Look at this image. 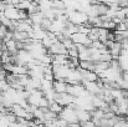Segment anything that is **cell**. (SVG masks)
<instances>
[{"mask_svg": "<svg viewBox=\"0 0 128 127\" xmlns=\"http://www.w3.org/2000/svg\"><path fill=\"white\" fill-rule=\"evenodd\" d=\"M52 82H54V81H48V80L42 79V81H41V91H42V92H46V91H48V90H52Z\"/></svg>", "mask_w": 128, "mask_h": 127, "instance_id": "obj_17", "label": "cell"}, {"mask_svg": "<svg viewBox=\"0 0 128 127\" xmlns=\"http://www.w3.org/2000/svg\"><path fill=\"white\" fill-rule=\"evenodd\" d=\"M10 74H14V75H29V69L26 67V65H19V64H14L12 66V70Z\"/></svg>", "mask_w": 128, "mask_h": 127, "instance_id": "obj_9", "label": "cell"}, {"mask_svg": "<svg viewBox=\"0 0 128 127\" xmlns=\"http://www.w3.org/2000/svg\"><path fill=\"white\" fill-rule=\"evenodd\" d=\"M70 127H82V125L78 122V123H72V125H70Z\"/></svg>", "mask_w": 128, "mask_h": 127, "instance_id": "obj_21", "label": "cell"}, {"mask_svg": "<svg viewBox=\"0 0 128 127\" xmlns=\"http://www.w3.org/2000/svg\"><path fill=\"white\" fill-rule=\"evenodd\" d=\"M76 113H77V118H78L80 123H84V122L92 120V115H91L90 111H86L82 108H76Z\"/></svg>", "mask_w": 128, "mask_h": 127, "instance_id": "obj_7", "label": "cell"}, {"mask_svg": "<svg viewBox=\"0 0 128 127\" xmlns=\"http://www.w3.org/2000/svg\"><path fill=\"white\" fill-rule=\"evenodd\" d=\"M48 54H51V55H67V49L65 47V45L62 42L56 41L48 49Z\"/></svg>", "mask_w": 128, "mask_h": 127, "instance_id": "obj_5", "label": "cell"}, {"mask_svg": "<svg viewBox=\"0 0 128 127\" xmlns=\"http://www.w3.org/2000/svg\"><path fill=\"white\" fill-rule=\"evenodd\" d=\"M100 127H111V126H100Z\"/></svg>", "mask_w": 128, "mask_h": 127, "instance_id": "obj_22", "label": "cell"}, {"mask_svg": "<svg viewBox=\"0 0 128 127\" xmlns=\"http://www.w3.org/2000/svg\"><path fill=\"white\" fill-rule=\"evenodd\" d=\"M10 125H11V122L9 121V118H8L6 115H4V116L0 117V127H10Z\"/></svg>", "mask_w": 128, "mask_h": 127, "instance_id": "obj_18", "label": "cell"}, {"mask_svg": "<svg viewBox=\"0 0 128 127\" xmlns=\"http://www.w3.org/2000/svg\"><path fill=\"white\" fill-rule=\"evenodd\" d=\"M48 110H50V111H52V112H55V113H57V115H60V113L62 112V110H64V106H62V105H60L58 102L54 101V102H50Z\"/></svg>", "mask_w": 128, "mask_h": 127, "instance_id": "obj_14", "label": "cell"}, {"mask_svg": "<svg viewBox=\"0 0 128 127\" xmlns=\"http://www.w3.org/2000/svg\"><path fill=\"white\" fill-rule=\"evenodd\" d=\"M10 127H22V125H21L19 121H15V122H12V123L10 125Z\"/></svg>", "mask_w": 128, "mask_h": 127, "instance_id": "obj_20", "label": "cell"}, {"mask_svg": "<svg viewBox=\"0 0 128 127\" xmlns=\"http://www.w3.org/2000/svg\"><path fill=\"white\" fill-rule=\"evenodd\" d=\"M67 87H68V84L65 80H55L52 82V88L55 90L56 93H65V92H67Z\"/></svg>", "mask_w": 128, "mask_h": 127, "instance_id": "obj_6", "label": "cell"}, {"mask_svg": "<svg viewBox=\"0 0 128 127\" xmlns=\"http://www.w3.org/2000/svg\"><path fill=\"white\" fill-rule=\"evenodd\" d=\"M110 67V62H106V61H97L94 62V72H97L98 75L103 71H106L107 69Z\"/></svg>", "mask_w": 128, "mask_h": 127, "instance_id": "obj_11", "label": "cell"}, {"mask_svg": "<svg viewBox=\"0 0 128 127\" xmlns=\"http://www.w3.org/2000/svg\"><path fill=\"white\" fill-rule=\"evenodd\" d=\"M34 118L44 122V121H45V111H44L42 108L38 107V108L35 110V112H34Z\"/></svg>", "mask_w": 128, "mask_h": 127, "instance_id": "obj_16", "label": "cell"}, {"mask_svg": "<svg viewBox=\"0 0 128 127\" xmlns=\"http://www.w3.org/2000/svg\"><path fill=\"white\" fill-rule=\"evenodd\" d=\"M29 18L31 19L32 25H41L42 20L45 19L44 13H41V11H39V13H36V14H32V15H29Z\"/></svg>", "mask_w": 128, "mask_h": 127, "instance_id": "obj_12", "label": "cell"}, {"mask_svg": "<svg viewBox=\"0 0 128 127\" xmlns=\"http://www.w3.org/2000/svg\"><path fill=\"white\" fill-rule=\"evenodd\" d=\"M58 117L64 118L65 121H67L68 125H72V123H78V118H77V113H76V108L71 107V106H66L64 107L62 112L58 115Z\"/></svg>", "mask_w": 128, "mask_h": 127, "instance_id": "obj_2", "label": "cell"}, {"mask_svg": "<svg viewBox=\"0 0 128 127\" xmlns=\"http://www.w3.org/2000/svg\"><path fill=\"white\" fill-rule=\"evenodd\" d=\"M28 39H30L28 33H25V31H18V30H15V31H14V40L25 42Z\"/></svg>", "mask_w": 128, "mask_h": 127, "instance_id": "obj_13", "label": "cell"}, {"mask_svg": "<svg viewBox=\"0 0 128 127\" xmlns=\"http://www.w3.org/2000/svg\"><path fill=\"white\" fill-rule=\"evenodd\" d=\"M5 49H6V51L10 54V55H15L18 51H19V49H18V45H16V40H9V41L5 42Z\"/></svg>", "mask_w": 128, "mask_h": 127, "instance_id": "obj_10", "label": "cell"}, {"mask_svg": "<svg viewBox=\"0 0 128 127\" xmlns=\"http://www.w3.org/2000/svg\"><path fill=\"white\" fill-rule=\"evenodd\" d=\"M82 127H97L96 126V123L91 120V121H87V122H84V123H81Z\"/></svg>", "mask_w": 128, "mask_h": 127, "instance_id": "obj_19", "label": "cell"}, {"mask_svg": "<svg viewBox=\"0 0 128 127\" xmlns=\"http://www.w3.org/2000/svg\"><path fill=\"white\" fill-rule=\"evenodd\" d=\"M71 40L75 42L76 45H85L87 47H90V46L92 45V41L90 40L88 35H87V34H84V33H80V31L72 34V35H71Z\"/></svg>", "mask_w": 128, "mask_h": 127, "instance_id": "obj_3", "label": "cell"}, {"mask_svg": "<svg viewBox=\"0 0 128 127\" xmlns=\"http://www.w3.org/2000/svg\"><path fill=\"white\" fill-rule=\"evenodd\" d=\"M127 115H128V113H127Z\"/></svg>", "mask_w": 128, "mask_h": 127, "instance_id": "obj_23", "label": "cell"}, {"mask_svg": "<svg viewBox=\"0 0 128 127\" xmlns=\"http://www.w3.org/2000/svg\"><path fill=\"white\" fill-rule=\"evenodd\" d=\"M80 67L85 69V70H88V71H93L94 70V61H92V60L80 61Z\"/></svg>", "mask_w": 128, "mask_h": 127, "instance_id": "obj_15", "label": "cell"}, {"mask_svg": "<svg viewBox=\"0 0 128 127\" xmlns=\"http://www.w3.org/2000/svg\"><path fill=\"white\" fill-rule=\"evenodd\" d=\"M44 96H45V95H44V92L41 90H34V91L30 92L29 98H28V102L31 103V105H34V106H36V107H39L40 100Z\"/></svg>", "mask_w": 128, "mask_h": 127, "instance_id": "obj_4", "label": "cell"}, {"mask_svg": "<svg viewBox=\"0 0 128 127\" xmlns=\"http://www.w3.org/2000/svg\"><path fill=\"white\" fill-rule=\"evenodd\" d=\"M122 69L121 67H113V66H110L106 71L101 72L98 76L100 79H107L108 81H112V82H117V80L122 76Z\"/></svg>", "mask_w": 128, "mask_h": 127, "instance_id": "obj_1", "label": "cell"}, {"mask_svg": "<svg viewBox=\"0 0 128 127\" xmlns=\"http://www.w3.org/2000/svg\"><path fill=\"white\" fill-rule=\"evenodd\" d=\"M10 112H12L16 117H24L25 118V116H26V110L21 106V105H19V103H14L12 106H11V108H10Z\"/></svg>", "mask_w": 128, "mask_h": 127, "instance_id": "obj_8", "label": "cell"}]
</instances>
